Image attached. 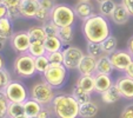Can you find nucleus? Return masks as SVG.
Listing matches in <instances>:
<instances>
[{
	"label": "nucleus",
	"mask_w": 133,
	"mask_h": 118,
	"mask_svg": "<svg viewBox=\"0 0 133 118\" xmlns=\"http://www.w3.org/2000/svg\"><path fill=\"white\" fill-rule=\"evenodd\" d=\"M28 34H30L31 41H45L46 39V34L45 31H44L43 26L41 25H34L31 26L30 28L27 30Z\"/></svg>",
	"instance_id": "nucleus-26"
},
{
	"label": "nucleus",
	"mask_w": 133,
	"mask_h": 118,
	"mask_svg": "<svg viewBox=\"0 0 133 118\" xmlns=\"http://www.w3.org/2000/svg\"><path fill=\"white\" fill-rule=\"evenodd\" d=\"M75 12L74 7L67 4H57L51 11V20L58 27L73 26L75 23Z\"/></svg>",
	"instance_id": "nucleus-5"
},
{
	"label": "nucleus",
	"mask_w": 133,
	"mask_h": 118,
	"mask_svg": "<svg viewBox=\"0 0 133 118\" xmlns=\"http://www.w3.org/2000/svg\"><path fill=\"white\" fill-rule=\"evenodd\" d=\"M75 84L88 93L94 92V76H80Z\"/></svg>",
	"instance_id": "nucleus-24"
},
{
	"label": "nucleus",
	"mask_w": 133,
	"mask_h": 118,
	"mask_svg": "<svg viewBox=\"0 0 133 118\" xmlns=\"http://www.w3.org/2000/svg\"><path fill=\"white\" fill-rule=\"evenodd\" d=\"M33 118H38V117H33Z\"/></svg>",
	"instance_id": "nucleus-53"
},
{
	"label": "nucleus",
	"mask_w": 133,
	"mask_h": 118,
	"mask_svg": "<svg viewBox=\"0 0 133 118\" xmlns=\"http://www.w3.org/2000/svg\"><path fill=\"white\" fill-rule=\"evenodd\" d=\"M74 12L77 18H79L80 20H86L92 15L97 14L96 8L91 1H78L74 6Z\"/></svg>",
	"instance_id": "nucleus-13"
},
{
	"label": "nucleus",
	"mask_w": 133,
	"mask_h": 118,
	"mask_svg": "<svg viewBox=\"0 0 133 118\" xmlns=\"http://www.w3.org/2000/svg\"><path fill=\"white\" fill-rule=\"evenodd\" d=\"M7 17L10 18L12 21H15V20H18L19 18H21L20 12H19V7L8 8V10H7Z\"/></svg>",
	"instance_id": "nucleus-39"
},
{
	"label": "nucleus",
	"mask_w": 133,
	"mask_h": 118,
	"mask_svg": "<svg viewBox=\"0 0 133 118\" xmlns=\"http://www.w3.org/2000/svg\"><path fill=\"white\" fill-rule=\"evenodd\" d=\"M14 118H30L28 116H26L25 113H23V115H20V116H17V117H14Z\"/></svg>",
	"instance_id": "nucleus-49"
},
{
	"label": "nucleus",
	"mask_w": 133,
	"mask_h": 118,
	"mask_svg": "<svg viewBox=\"0 0 133 118\" xmlns=\"http://www.w3.org/2000/svg\"><path fill=\"white\" fill-rule=\"evenodd\" d=\"M117 5H118V4H117L114 0H106L104 3L99 4V6H98L99 14L107 18V19H111V17H112L114 10H116Z\"/></svg>",
	"instance_id": "nucleus-22"
},
{
	"label": "nucleus",
	"mask_w": 133,
	"mask_h": 118,
	"mask_svg": "<svg viewBox=\"0 0 133 118\" xmlns=\"http://www.w3.org/2000/svg\"><path fill=\"white\" fill-rule=\"evenodd\" d=\"M58 38L63 43L64 46L72 45L74 39V28L73 26H66V27H59Z\"/></svg>",
	"instance_id": "nucleus-21"
},
{
	"label": "nucleus",
	"mask_w": 133,
	"mask_h": 118,
	"mask_svg": "<svg viewBox=\"0 0 133 118\" xmlns=\"http://www.w3.org/2000/svg\"><path fill=\"white\" fill-rule=\"evenodd\" d=\"M126 50L128 51V52L132 54V57H133V35L128 39V41H127V45H126Z\"/></svg>",
	"instance_id": "nucleus-46"
},
{
	"label": "nucleus",
	"mask_w": 133,
	"mask_h": 118,
	"mask_svg": "<svg viewBox=\"0 0 133 118\" xmlns=\"http://www.w3.org/2000/svg\"><path fill=\"white\" fill-rule=\"evenodd\" d=\"M104 1H106V0H96L97 4H101V3H104Z\"/></svg>",
	"instance_id": "nucleus-50"
},
{
	"label": "nucleus",
	"mask_w": 133,
	"mask_h": 118,
	"mask_svg": "<svg viewBox=\"0 0 133 118\" xmlns=\"http://www.w3.org/2000/svg\"><path fill=\"white\" fill-rule=\"evenodd\" d=\"M0 1L7 8H15V7H19V5H20V3L23 0H0Z\"/></svg>",
	"instance_id": "nucleus-42"
},
{
	"label": "nucleus",
	"mask_w": 133,
	"mask_h": 118,
	"mask_svg": "<svg viewBox=\"0 0 133 118\" xmlns=\"http://www.w3.org/2000/svg\"><path fill=\"white\" fill-rule=\"evenodd\" d=\"M77 70L80 76H94L97 73V59L85 54L79 63Z\"/></svg>",
	"instance_id": "nucleus-12"
},
{
	"label": "nucleus",
	"mask_w": 133,
	"mask_h": 118,
	"mask_svg": "<svg viewBox=\"0 0 133 118\" xmlns=\"http://www.w3.org/2000/svg\"><path fill=\"white\" fill-rule=\"evenodd\" d=\"M12 80V77H11V73L7 69H3L0 70V90H4L8 84Z\"/></svg>",
	"instance_id": "nucleus-36"
},
{
	"label": "nucleus",
	"mask_w": 133,
	"mask_h": 118,
	"mask_svg": "<svg viewBox=\"0 0 133 118\" xmlns=\"http://www.w3.org/2000/svg\"><path fill=\"white\" fill-rule=\"evenodd\" d=\"M35 58L28 52L20 53L13 61V70L14 73L21 79H28L37 74L35 69Z\"/></svg>",
	"instance_id": "nucleus-3"
},
{
	"label": "nucleus",
	"mask_w": 133,
	"mask_h": 118,
	"mask_svg": "<svg viewBox=\"0 0 133 118\" xmlns=\"http://www.w3.org/2000/svg\"><path fill=\"white\" fill-rule=\"evenodd\" d=\"M110 60L112 63L114 70L120 71V72H125L126 67L133 60V57L127 50L117 48L114 52L110 54Z\"/></svg>",
	"instance_id": "nucleus-10"
},
{
	"label": "nucleus",
	"mask_w": 133,
	"mask_h": 118,
	"mask_svg": "<svg viewBox=\"0 0 133 118\" xmlns=\"http://www.w3.org/2000/svg\"><path fill=\"white\" fill-rule=\"evenodd\" d=\"M120 118H133V103L125 106L120 115Z\"/></svg>",
	"instance_id": "nucleus-40"
},
{
	"label": "nucleus",
	"mask_w": 133,
	"mask_h": 118,
	"mask_svg": "<svg viewBox=\"0 0 133 118\" xmlns=\"http://www.w3.org/2000/svg\"><path fill=\"white\" fill-rule=\"evenodd\" d=\"M38 8H39L38 0H23L19 5V12L24 19H34Z\"/></svg>",
	"instance_id": "nucleus-14"
},
{
	"label": "nucleus",
	"mask_w": 133,
	"mask_h": 118,
	"mask_svg": "<svg viewBox=\"0 0 133 118\" xmlns=\"http://www.w3.org/2000/svg\"><path fill=\"white\" fill-rule=\"evenodd\" d=\"M8 104H10V102H8L4 90H0V118H4L7 116Z\"/></svg>",
	"instance_id": "nucleus-35"
},
{
	"label": "nucleus",
	"mask_w": 133,
	"mask_h": 118,
	"mask_svg": "<svg viewBox=\"0 0 133 118\" xmlns=\"http://www.w3.org/2000/svg\"><path fill=\"white\" fill-rule=\"evenodd\" d=\"M121 4L125 5V7L130 12L131 17H133V0H121Z\"/></svg>",
	"instance_id": "nucleus-43"
},
{
	"label": "nucleus",
	"mask_w": 133,
	"mask_h": 118,
	"mask_svg": "<svg viewBox=\"0 0 133 118\" xmlns=\"http://www.w3.org/2000/svg\"><path fill=\"white\" fill-rule=\"evenodd\" d=\"M114 84L118 88L121 97L125 98V99H128V101H132L133 99V78H130L126 74H124L121 77L117 78Z\"/></svg>",
	"instance_id": "nucleus-11"
},
{
	"label": "nucleus",
	"mask_w": 133,
	"mask_h": 118,
	"mask_svg": "<svg viewBox=\"0 0 133 118\" xmlns=\"http://www.w3.org/2000/svg\"><path fill=\"white\" fill-rule=\"evenodd\" d=\"M41 26H43L44 31H45L46 37H57V35H58L59 27L55 25L52 20H48L47 23L43 24Z\"/></svg>",
	"instance_id": "nucleus-34"
},
{
	"label": "nucleus",
	"mask_w": 133,
	"mask_h": 118,
	"mask_svg": "<svg viewBox=\"0 0 133 118\" xmlns=\"http://www.w3.org/2000/svg\"><path fill=\"white\" fill-rule=\"evenodd\" d=\"M124 73H125L127 77L133 78V60L131 61V64L127 66V67H126V70H125V72H124Z\"/></svg>",
	"instance_id": "nucleus-45"
},
{
	"label": "nucleus",
	"mask_w": 133,
	"mask_h": 118,
	"mask_svg": "<svg viewBox=\"0 0 133 118\" xmlns=\"http://www.w3.org/2000/svg\"><path fill=\"white\" fill-rule=\"evenodd\" d=\"M81 31L86 41L91 43H103L108 35L112 34V27L108 19L99 13L84 20Z\"/></svg>",
	"instance_id": "nucleus-1"
},
{
	"label": "nucleus",
	"mask_w": 133,
	"mask_h": 118,
	"mask_svg": "<svg viewBox=\"0 0 133 118\" xmlns=\"http://www.w3.org/2000/svg\"><path fill=\"white\" fill-rule=\"evenodd\" d=\"M55 96V89L45 80L37 82L30 89V98L37 101L43 106H51Z\"/></svg>",
	"instance_id": "nucleus-4"
},
{
	"label": "nucleus",
	"mask_w": 133,
	"mask_h": 118,
	"mask_svg": "<svg viewBox=\"0 0 133 118\" xmlns=\"http://www.w3.org/2000/svg\"><path fill=\"white\" fill-rule=\"evenodd\" d=\"M86 54L96 58V59H98L101 55H104L105 52H104L101 43H91V41H87V45H86Z\"/></svg>",
	"instance_id": "nucleus-27"
},
{
	"label": "nucleus",
	"mask_w": 133,
	"mask_h": 118,
	"mask_svg": "<svg viewBox=\"0 0 133 118\" xmlns=\"http://www.w3.org/2000/svg\"><path fill=\"white\" fill-rule=\"evenodd\" d=\"M39 3V6L45 10H48V11H52L54 8V6L57 5V1L55 0H38Z\"/></svg>",
	"instance_id": "nucleus-38"
},
{
	"label": "nucleus",
	"mask_w": 133,
	"mask_h": 118,
	"mask_svg": "<svg viewBox=\"0 0 133 118\" xmlns=\"http://www.w3.org/2000/svg\"><path fill=\"white\" fill-rule=\"evenodd\" d=\"M7 10L8 8L4 5L1 1H0V19H3V18L7 17Z\"/></svg>",
	"instance_id": "nucleus-44"
},
{
	"label": "nucleus",
	"mask_w": 133,
	"mask_h": 118,
	"mask_svg": "<svg viewBox=\"0 0 133 118\" xmlns=\"http://www.w3.org/2000/svg\"><path fill=\"white\" fill-rule=\"evenodd\" d=\"M72 95H73V97L79 102V104H83V103H86V102L92 101V98H91V93L86 92L85 90H83V89H81L80 86H78L77 84H75L74 88H73Z\"/></svg>",
	"instance_id": "nucleus-30"
},
{
	"label": "nucleus",
	"mask_w": 133,
	"mask_h": 118,
	"mask_svg": "<svg viewBox=\"0 0 133 118\" xmlns=\"http://www.w3.org/2000/svg\"><path fill=\"white\" fill-rule=\"evenodd\" d=\"M23 105H24V113L26 116H28L30 118L37 117L38 113L40 112L41 108H43L41 104H39L37 101L32 99V98H28L27 101H25L23 103Z\"/></svg>",
	"instance_id": "nucleus-20"
},
{
	"label": "nucleus",
	"mask_w": 133,
	"mask_h": 118,
	"mask_svg": "<svg viewBox=\"0 0 133 118\" xmlns=\"http://www.w3.org/2000/svg\"><path fill=\"white\" fill-rule=\"evenodd\" d=\"M51 110H52V108L50 109V106H43L37 117L38 118H51L52 112H53V111H51Z\"/></svg>",
	"instance_id": "nucleus-41"
},
{
	"label": "nucleus",
	"mask_w": 133,
	"mask_h": 118,
	"mask_svg": "<svg viewBox=\"0 0 133 118\" xmlns=\"http://www.w3.org/2000/svg\"><path fill=\"white\" fill-rule=\"evenodd\" d=\"M53 115L57 118H80L79 117V102L73 97V95L60 93L57 95L52 104Z\"/></svg>",
	"instance_id": "nucleus-2"
},
{
	"label": "nucleus",
	"mask_w": 133,
	"mask_h": 118,
	"mask_svg": "<svg viewBox=\"0 0 133 118\" xmlns=\"http://www.w3.org/2000/svg\"><path fill=\"white\" fill-rule=\"evenodd\" d=\"M101 45H103L105 54L110 55L111 53H113L117 48H118V39H117V37H114L113 34H111L106 38L103 43H101Z\"/></svg>",
	"instance_id": "nucleus-28"
},
{
	"label": "nucleus",
	"mask_w": 133,
	"mask_h": 118,
	"mask_svg": "<svg viewBox=\"0 0 133 118\" xmlns=\"http://www.w3.org/2000/svg\"><path fill=\"white\" fill-rule=\"evenodd\" d=\"M35 61V69H37V73H40V74H44L46 70L48 69L50 66V60H48V57L47 54H44L40 55V57H37L34 59Z\"/></svg>",
	"instance_id": "nucleus-31"
},
{
	"label": "nucleus",
	"mask_w": 133,
	"mask_h": 118,
	"mask_svg": "<svg viewBox=\"0 0 133 118\" xmlns=\"http://www.w3.org/2000/svg\"><path fill=\"white\" fill-rule=\"evenodd\" d=\"M44 44H45V48L47 53L55 52V51H61L64 48V45L60 41V39L58 38V35L57 37H46Z\"/></svg>",
	"instance_id": "nucleus-25"
},
{
	"label": "nucleus",
	"mask_w": 133,
	"mask_h": 118,
	"mask_svg": "<svg viewBox=\"0 0 133 118\" xmlns=\"http://www.w3.org/2000/svg\"><path fill=\"white\" fill-rule=\"evenodd\" d=\"M34 20H37L38 23H40L41 25L45 24V23H47L48 20H51V11L45 10V8H43V7L39 6L37 13H35Z\"/></svg>",
	"instance_id": "nucleus-33"
},
{
	"label": "nucleus",
	"mask_w": 133,
	"mask_h": 118,
	"mask_svg": "<svg viewBox=\"0 0 133 118\" xmlns=\"http://www.w3.org/2000/svg\"><path fill=\"white\" fill-rule=\"evenodd\" d=\"M131 18V14L128 12V10L125 7L124 4H118L113 12L112 17H111V20H112L113 24H116V25H125V24L128 23Z\"/></svg>",
	"instance_id": "nucleus-16"
},
{
	"label": "nucleus",
	"mask_w": 133,
	"mask_h": 118,
	"mask_svg": "<svg viewBox=\"0 0 133 118\" xmlns=\"http://www.w3.org/2000/svg\"><path fill=\"white\" fill-rule=\"evenodd\" d=\"M3 69H5V58L0 53V70H3Z\"/></svg>",
	"instance_id": "nucleus-48"
},
{
	"label": "nucleus",
	"mask_w": 133,
	"mask_h": 118,
	"mask_svg": "<svg viewBox=\"0 0 133 118\" xmlns=\"http://www.w3.org/2000/svg\"><path fill=\"white\" fill-rule=\"evenodd\" d=\"M99 112V105L93 101L80 104L79 117L80 118H94Z\"/></svg>",
	"instance_id": "nucleus-17"
},
{
	"label": "nucleus",
	"mask_w": 133,
	"mask_h": 118,
	"mask_svg": "<svg viewBox=\"0 0 133 118\" xmlns=\"http://www.w3.org/2000/svg\"><path fill=\"white\" fill-rule=\"evenodd\" d=\"M64 53V65L67 70H77L80 60L85 55V52L80 47L74 45L64 46L63 48Z\"/></svg>",
	"instance_id": "nucleus-8"
},
{
	"label": "nucleus",
	"mask_w": 133,
	"mask_h": 118,
	"mask_svg": "<svg viewBox=\"0 0 133 118\" xmlns=\"http://www.w3.org/2000/svg\"><path fill=\"white\" fill-rule=\"evenodd\" d=\"M121 95L119 92L118 88L116 86V84H113L108 90H106L104 93H101V101L105 104H114L118 101L121 99Z\"/></svg>",
	"instance_id": "nucleus-18"
},
{
	"label": "nucleus",
	"mask_w": 133,
	"mask_h": 118,
	"mask_svg": "<svg viewBox=\"0 0 133 118\" xmlns=\"http://www.w3.org/2000/svg\"><path fill=\"white\" fill-rule=\"evenodd\" d=\"M6 39L3 37V35L0 34V51H3L4 50V47H5V45H6Z\"/></svg>",
	"instance_id": "nucleus-47"
},
{
	"label": "nucleus",
	"mask_w": 133,
	"mask_h": 118,
	"mask_svg": "<svg viewBox=\"0 0 133 118\" xmlns=\"http://www.w3.org/2000/svg\"><path fill=\"white\" fill-rule=\"evenodd\" d=\"M13 21L8 17L0 19V34L5 38L6 40H10L13 35Z\"/></svg>",
	"instance_id": "nucleus-23"
},
{
	"label": "nucleus",
	"mask_w": 133,
	"mask_h": 118,
	"mask_svg": "<svg viewBox=\"0 0 133 118\" xmlns=\"http://www.w3.org/2000/svg\"><path fill=\"white\" fill-rule=\"evenodd\" d=\"M78 1H92V0H78Z\"/></svg>",
	"instance_id": "nucleus-51"
},
{
	"label": "nucleus",
	"mask_w": 133,
	"mask_h": 118,
	"mask_svg": "<svg viewBox=\"0 0 133 118\" xmlns=\"http://www.w3.org/2000/svg\"><path fill=\"white\" fill-rule=\"evenodd\" d=\"M10 45L14 52L18 54L28 52V48L31 45V38L27 31H18L14 32L10 38Z\"/></svg>",
	"instance_id": "nucleus-9"
},
{
	"label": "nucleus",
	"mask_w": 133,
	"mask_h": 118,
	"mask_svg": "<svg viewBox=\"0 0 133 118\" xmlns=\"http://www.w3.org/2000/svg\"><path fill=\"white\" fill-rule=\"evenodd\" d=\"M113 70H114V67H113L112 63H111L108 54H104L97 59V73L111 74L113 72Z\"/></svg>",
	"instance_id": "nucleus-19"
},
{
	"label": "nucleus",
	"mask_w": 133,
	"mask_h": 118,
	"mask_svg": "<svg viewBox=\"0 0 133 118\" xmlns=\"http://www.w3.org/2000/svg\"><path fill=\"white\" fill-rule=\"evenodd\" d=\"M44 80L47 82L52 88L61 89L67 82L68 70L64 64H50L48 69L43 74Z\"/></svg>",
	"instance_id": "nucleus-6"
},
{
	"label": "nucleus",
	"mask_w": 133,
	"mask_h": 118,
	"mask_svg": "<svg viewBox=\"0 0 133 118\" xmlns=\"http://www.w3.org/2000/svg\"><path fill=\"white\" fill-rule=\"evenodd\" d=\"M8 102L12 103H24L30 98V91L21 80L12 79L11 83L4 89Z\"/></svg>",
	"instance_id": "nucleus-7"
},
{
	"label": "nucleus",
	"mask_w": 133,
	"mask_h": 118,
	"mask_svg": "<svg viewBox=\"0 0 133 118\" xmlns=\"http://www.w3.org/2000/svg\"><path fill=\"white\" fill-rule=\"evenodd\" d=\"M24 113V105L23 103H12L10 102L7 108V116L11 118H14L17 116H20Z\"/></svg>",
	"instance_id": "nucleus-32"
},
{
	"label": "nucleus",
	"mask_w": 133,
	"mask_h": 118,
	"mask_svg": "<svg viewBox=\"0 0 133 118\" xmlns=\"http://www.w3.org/2000/svg\"><path fill=\"white\" fill-rule=\"evenodd\" d=\"M4 118H11V117H8V116H6V117H4Z\"/></svg>",
	"instance_id": "nucleus-52"
},
{
	"label": "nucleus",
	"mask_w": 133,
	"mask_h": 118,
	"mask_svg": "<svg viewBox=\"0 0 133 118\" xmlns=\"http://www.w3.org/2000/svg\"><path fill=\"white\" fill-rule=\"evenodd\" d=\"M113 79L111 74H103V73H96L94 74V92L104 93L106 90L113 85Z\"/></svg>",
	"instance_id": "nucleus-15"
},
{
	"label": "nucleus",
	"mask_w": 133,
	"mask_h": 118,
	"mask_svg": "<svg viewBox=\"0 0 133 118\" xmlns=\"http://www.w3.org/2000/svg\"><path fill=\"white\" fill-rule=\"evenodd\" d=\"M28 53L31 55H33L34 58L40 57V55L46 54V48H45V44L44 41H31L30 48H28Z\"/></svg>",
	"instance_id": "nucleus-29"
},
{
	"label": "nucleus",
	"mask_w": 133,
	"mask_h": 118,
	"mask_svg": "<svg viewBox=\"0 0 133 118\" xmlns=\"http://www.w3.org/2000/svg\"><path fill=\"white\" fill-rule=\"evenodd\" d=\"M48 57V60L51 64H64V53L61 51H55V52L46 53Z\"/></svg>",
	"instance_id": "nucleus-37"
}]
</instances>
